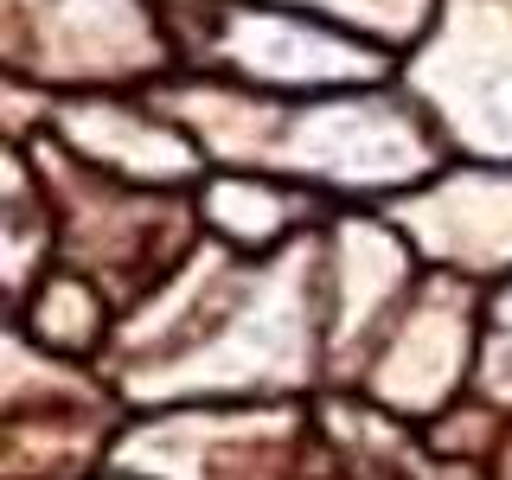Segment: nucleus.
I'll use <instances>...</instances> for the list:
<instances>
[]
</instances>
